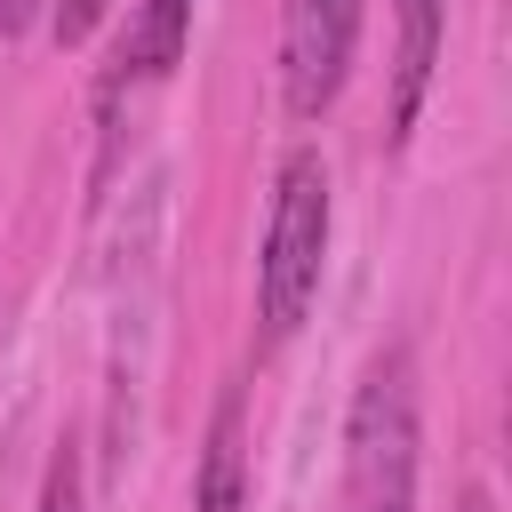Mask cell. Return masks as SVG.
Returning a JSON list of instances; mask_svg holds the SVG:
<instances>
[{
  "instance_id": "cell-4",
  "label": "cell",
  "mask_w": 512,
  "mask_h": 512,
  "mask_svg": "<svg viewBox=\"0 0 512 512\" xmlns=\"http://www.w3.org/2000/svg\"><path fill=\"white\" fill-rule=\"evenodd\" d=\"M184 48H192V0H136L128 32H120V48H112L104 80H96V112L112 120V112H120V96L160 88V80L184 64Z\"/></svg>"
},
{
  "instance_id": "cell-2",
  "label": "cell",
  "mask_w": 512,
  "mask_h": 512,
  "mask_svg": "<svg viewBox=\"0 0 512 512\" xmlns=\"http://www.w3.org/2000/svg\"><path fill=\"white\" fill-rule=\"evenodd\" d=\"M344 488L352 504L368 496H416V368L408 344H384L352 392L344 424Z\"/></svg>"
},
{
  "instance_id": "cell-8",
  "label": "cell",
  "mask_w": 512,
  "mask_h": 512,
  "mask_svg": "<svg viewBox=\"0 0 512 512\" xmlns=\"http://www.w3.org/2000/svg\"><path fill=\"white\" fill-rule=\"evenodd\" d=\"M104 8H112V0H56V40H64V48H80V40L104 24Z\"/></svg>"
},
{
  "instance_id": "cell-10",
  "label": "cell",
  "mask_w": 512,
  "mask_h": 512,
  "mask_svg": "<svg viewBox=\"0 0 512 512\" xmlns=\"http://www.w3.org/2000/svg\"><path fill=\"white\" fill-rule=\"evenodd\" d=\"M352 512H416V496H368V504H352Z\"/></svg>"
},
{
  "instance_id": "cell-3",
  "label": "cell",
  "mask_w": 512,
  "mask_h": 512,
  "mask_svg": "<svg viewBox=\"0 0 512 512\" xmlns=\"http://www.w3.org/2000/svg\"><path fill=\"white\" fill-rule=\"evenodd\" d=\"M360 16L368 0H288L280 8V96L288 120H320L360 56Z\"/></svg>"
},
{
  "instance_id": "cell-9",
  "label": "cell",
  "mask_w": 512,
  "mask_h": 512,
  "mask_svg": "<svg viewBox=\"0 0 512 512\" xmlns=\"http://www.w3.org/2000/svg\"><path fill=\"white\" fill-rule=\"evenodd\" d=\"M24 16H32V0H0V40H16V32H24Z\"/></svg>"
},
{
  "instance_id": "cell-1",
  "label": "cell",
  "mask_w": 512,
  "mask_h": 512,
  "mask_svg": "<svg viewBox=\"0 0 512 512\" xmlns=\"http://www.w3.org/2000/svg\"><path fill=\"white\" fill-rule=\"evenodd\" d=\"M328 224H336L328 160H320V144H296L272 176V224H264V256H256V352H280L304 328L320 272H328Z\"/></svg>"
},
{
  "instance_id": "cell-5",
  "label": "cell",
  "mask_w": 512,
  "mask_h": 512,
  "mask_svg": "<svg viewBox=\"0 0 512 512\" xmlns=\"http://www.w3.org/2000/svg\"><path fill=\"white\" fill-rule=\"evenodd\" d=\"M392 144H408L424 96H432V72H440V40H448V0H392Z\"/></svg>"
},
{
  "instance_id": "cell-6",
  "label": "cell",
  "mask_w": 512,
  "mask_h": 512,
  "mask_svg": "<svg viewBox=\"0 0 512 512\" xmlns=\"http://www.w3.org/2000/svg\"><path fill=\"white\" fill-rule=\"evenodd\" d=\"M200 512H248V456H240V392L216 400V424H208V448H200V488H192Z\"/></svg>"
},
{
  "instance_id": "cell-7",
  "label": "cell",
  "mask_w": 512,
  "mask_h": 512,
  "mask_svg": "<svg viewBox=\"0 0 512 512\" xmlns=\"http://www.w3.org/2000/svg\"><path fill=\"white\" fill-rule=\"evenodd\" d=\"M40 512H88V504H80V448H72V440L48 456V488H40Z\"/></svg>"
},
{
  "instance_id": "cell-11",
  "label": "cell",
  "mask_w": 512,
  "mask_h": 512,
  "mask_svg": "<svg viewBox=\"0 0 512 512\" xmlns=\"http://www.w3.org/2000/svg\"><path fill=\"white\" fill-rule=\"evenodd\" d=\"M464 512H488V496H464Z\"/></svg>"
}]
</instances>
